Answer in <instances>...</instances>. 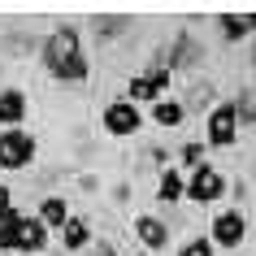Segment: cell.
Returning a JSON list of instances; mask_svg holds the SVG:
<instances>
[{
  "mask_svg": "<svg viewBox=\"0 0 256 256\" xmlns=\"http://www.w3.org/2000/svg\"><path fill=\"white\" fill-rule=\"evenodd\" d=\"M40 61L44 70L61 82H82L87 78V56H82V40L74 26H56L40 48Z\"/></svg>",
  "mask_w": 256,
  "mask_h": 256,
  "instance_id": "6da1fadb",
  "label": "cell"
},
{
  "mask_svg": "<svg viewBox=\"0 0 256 256\" xmlns=\"http://www.w3.org/2000/svg\"><path fill=\"white\" fill-rule=\"evenodd\" d=\"M226 191H230L226 174L213 170V165H196L191 178H187V200H196V204H217Z\"/></svg>",
  "mask_w": 256,
  "mask_h": 256,
  "instance_id": "7a4b0ae2",
  "label": "cell"
},
{
  "mask_svg": "<svg viewBox=\"0 0 256 256\" xmlns=\"http://www.w3.org/2000/svg\"><path fill=\"white\" fill-rule=\"evenodd\" d=\"M170 78H174V74H170L165 66L144 70V74H135V78L126 82V100H130V104H156V100L165 96V87H170Z\"/></svg>",
  "mask_w": 256,
  "mask_h": 256,
  "instance_id": "3957f363",
  "label": "cell"
},
{
  "mask_svg": "<svg viewBox=\"0 0 256 256\" xmlns=\"http://www.w3.org/2000/svg\"><path fill=\"white\" fill-rule=\"evenodd\" d=\"M239 139V113H234V100H217L208 108V148H230Z\"/></svg>",
  "mask_w": 256,
  "mask_h": 256,
  "instance_id": "277c9868",
  "label": "cell"
},
{
  "mask_svg": "<svg viewBox=\"0 0 256 256\" xmlns=\"http://www.w3.org/2000/svg\"><path fill=\"white\" fill-rule=\"evenodd\" d=\"M35 156V135L26 130H0V170H22Z\"/></svg>",
  "mask_w": 256,
  "mask_h": 256,
  "instance_id": "5b68a950",
  "label": "cell"
},
{
  "mask_svg": "<svg viewBox=\"0 0 256 256\" xmlns=\"http://www.w3.org/2000/svg\"><path fill=\"white\" fill-rule=\"evenodd\" d=\"M243 234H248V213H243V208H226V213H217L213 217V230H208L213 248H239Z\"/></svg>",
  "mask_w": 256,
  "mask_h": 256,
  "instance_id": "8992f818",
  "label": "cell"
},
{
  "mask_svg": "<svg viewBox=\"0 0 256 256\" xmlns=\"http://www.w3.org/2000/svg\"><path fill=\"white\" fill-rule=\"evenodd\" d=\"M139 122H144V113H139V104H130L126 96H122V100H113V104L104 108V130H108L113 139L135 135V130H139Z\"/></svg>",
  "mask_w": 256,
  "mask_h": 256,
  "instance_id": "52a82bcc",
  "label": "cell"
},
{
  "mask_svg": "<svg viewBox=\"0 0 256 256\" xmlns=\"http://www.w3.org/2000/svg\"><path fill=\"white\" fill-rule=\"evenodd\" d=\"M44 248H48V226H44L40 217H26V213H22V222H18V230H14V248H9V252L30 256V252H44Z\"/></svg>",
  "mask_w": 256,
  "mask_h": 256,
  "instance_id": "ba28073f",
  "label": "cell"
},
{
  "mask_svg": "<svg viewBox=\"0 0 256 256\" xmlns=\"http://www.w3.org/2000/svg\"><path fill=\"white\" fill-rule=\"evenodd\" d=\"M135 239L156 256V252L170 248V226H165L161 217H152V213H139V217H135Z\"/></svg>",
  "mask_w": 256,
  "mask_h": 256,
  "instance_id": "9c48e42d",
  "label": "cell"
},
{
  "mask_svg": "<svg viewBox=\"0 0 256 256\" xmlns=\"http://www.w3.org/2000/svg\"><path fill=\"white\" fill-rule=\"evenodd\" d=\"M22 118H26V92L4 87V92H0V130H18Z\"/></svg>",
  "mask_w": 256,
  "mask_h": 256,
  "instance_id": "30bf717a",
  "label": "cell"
},
{
  "mask_svg": "<svg viewBox=\"0 0 256 256\" xmlns=\"http://www.w3.org/2000/svg\"><path fill=\"white\" fill-rule=\"evenodd\" d=\"M217 30H222L226 44H243L256 30V14H222L217 18Z\"/></svg>",
  "mask_w": 256,
  "mask_h": 256,
  "instance_id": "8fae6325",
  "label": "cell"
},
{
  "mask_svg": "<svg viewBox=\"0 0 256 256\" xmlns=\"http://www.w3.org/2000/svg\"><path fill=\"white\" fill-rule=\"evenodd\" d=\"M213 104H217V87L208 78H196L191 92H187V100H182V108H187V113H208Z\"/></svg>",
  "mask_w": 256,
  "mask_h": 256,
  "instance_id": "7c38bea8",
  "label": "cell"
},
{
  "mask_svg": "<svg viewBox=\"0 0 256 256\" xmlns=\"http://www.w3.org/2000/svg\"><path fill=\"white\" fill-rule=\"evenodd\" d=\"M61 243H66V252H87L92 248V226L82 217H70L66 226H61Z\"/></svg>",
  "mask_w": 256,
  "mask_h": 256,
  "instance_id": "4fadbf2b",
  "label": "cell"
},
{
  "mask_svg": "<svg viewBox=\"0 0 256 256\" xmlns=\"http://www.w3.org/2000/svg\"><path fill=\"white\" fill-rule=\"evenodd\" d=\"M161 182H156V200L161 204H174V200H182L187 196V178H182V170H161Z\"/></svg>",
  "mask_w": 256,
  "mask_h": 256,
  "instance_id": "5bb4252c",
  "label": "cell"
},
{
  "mask_svg": "<svg viewBox=\"0 0 256 256\" xmlns=\"http://www.w3.org/2000/svg\"><path fill=\"white\" fill-rule=\"evenodd\" d=\"M70 217H74V213H70V204L61 200V196H48V200L40 204V222H44L48 230H61Z\"/></svg>",
  "mask_w": 256,
  "mask_h": 256,
  "instance_id": "9a60e30c",
  "label": "cell"
},
{
  "mask_svg": "<svg viewBox=\"0 0 256 256\" xmlns=\"http://www.w3.org/2000/svg\"><path fill=\"white\" fill-rule=\"evenodd\" d=\"M152 122H156V126H182V122H187V108H182V100H156V104H152Z\"/></svg>",
  "mask_w": 256,
  "mask_h": 256,
  "instance_id": "2e32d148",
  "label": "cell"
},
{
  "mask_svg": "<svg viewBox=\"0 0 256 256\" xmlns=\"http://www.w3.org/2000/svg\"><path fill=\"white\" fill-rule=\"evenodd\" d=\"M92 26H96V35H100V48H104L113 35H126V30H130V18L126 14H104V18H96Z\"/></svg>",
  "mask_w": 256,
  "mask_h": 256,
  "instance_id": "e0dca14e",
  "label": "cell"
},
{
  "mask_svg": "<svg viewBox=\"0 0 256 256\" xmlns=\"http://www.w3.org/2000/svg\"><path fill=\"white\" fill-rule=\"evenodd\" d=\"M18 222H22V208H14V204H9V208H0V248H4V252L14 248V230H18Z\"/></svg>",
  "mask_w": 256,
  "mask_h": 256,
  "instance_id": "ac0fdd59",
  "label": "cell"
},
{
  "mask_svg": "<svg viewBox=\"0 0 256 256\" xmlns=\"http://www.w3.org/2000/svg\"><path fill=\"white\" fill-rule=\"evenodd\" d=\"M178 256H217V248H213L208 234H196V239H187L182 248H178Z\"/></svg>",
  "mask_w": 256,
  "mask_h": 256,
  "instance_id": "d6986e66",
  "label": "cell"
},
{
  "mask_svg": "<svg viewBox=\"0 0 256 256\" xmlns=\"http://www.w3.org/2000/svg\"><path fill=\"white\" fill-rule=\"evenodd\" d=\"M234 113H239V126H252V122H256V100H252V92H239V96H234Z\"/></svg>",
  "mask_w": 256,
  "mask_h": 256,
  "instance_id": "ffe728a7",
  "label": "cell"
},
{
  "mask_svg": "<svg viewBox=\"0 0 256 256\" xmlns=\"http://www.w3.org/2000/svg\"><path fill=\"white\" fill-rule=\"evenodd\" d=\"M4 52H14V56H26V52H35V44H30V35H22V30H14L9 40L0 44Z\"/></svg>",
  "mask_w": 256,
  "mask_h": 256,
  "instance_id": "44dd1931",
  "label": "cell"
},
{
  "mask_svg": "<svg viewBox=\"0 0 256 256\" xmlns=\"http://www.w3.org/2000/svg\"><path fill=\"white\" fill-rule=\"evenodd\" d=\"M182 165H191V170L204 165V144H187V148H182Z\"/></svg>",
  "mask_w": 256,
  "mask_h": 256,
  "instance_id": "7402d4cb",
  "label": "cell"
},
{
  "mask_svg": "<svg viewBox=\"0 0 256 256\" xmlns=\"http://www.w3.org/2000/svg\"><path fill=\"white\" fill-rule=\"evenodd\" d=\"M78 187H82V191H100V178H96V174H82Z\"/></svg>",
  "mask_w": 256,
  "mask_h": 256,
  "instance_id": "603a6c76",
  "label": "cell"
},
{
  "mask_svg": "<svg viewBox=\"0 0 256 256\" xmlns=\"http://www.w3.org/2000/svg\"><path fill=\"white\" fill-rule=\"evenodd\" d=\"M92 256H118V252H113V243H92Z\"/></svg>",
  "mask_w": 256,
  "mask_h": 256,
  "instance_id": "cb8c5ba5",
  "label": "cell"
},
{
  "mask_svg": "<svg viewBox=\"0 0 256 256\" xmlns=\"http://www.w3.org/2000/svg\"><path fill=\"white\" fill-rule=\"evenodd\" d=\"M9 204H14V200H9V187L0 182V208H9Z\"/></svg>",
  "mask_w": 256,
  "mask_h": 256,
  "instance_id": "d4e9b609",
  "label": "cell"
},
{
  "mask_svg": "<svg viewBox=\"0 0 256 256\" xmlns=\"http://www.w3.org/2000/svg\"><path fill=\"white\" fill-rule=\"evenodd\" d=\"M252 66H256V44H252Z\"/></svg>",
  "mask_w": 256,
  "mask_h": 256,
  "instance_id": "484cf974",
  "label": "cell"
},
{
  "mask_svg": "<svg viewBox=\"0 0 256 256\" xmlns=\"http://www.w3.org/2000/svg\"><path fill=\"white\" fill-rule=\"evenodd\" d=\"M4 256H18V252H4Z\"/></svg>",
  "mask_w": 256,
  "mask_h": 256,
  "instance_id": "4316f807",
  "label": "cell"
},
{
  "mask_svg": "<svg viewBox=\"0 0 256 256\" xmlns=\"http://www.w3.org/2000/svg\"><path fill=\"white\" fill-rule=\"evenodd\" d=\"M144 256H152V252H144Z\"/></svg>",
  "mask_w": 256,
  "mask_h": 256,
  "instance_id": "83f0119b",
  "label": "cell"
},
{
  "mask_svg": "<svg viewBox=\"0 0 256 256\" xmlns=\"http://www.w3.org/2000/svg\"><path fill=\"white\" fill-rule=\"evenodd\" d=\"M230 256H234V252H230Z\"/></svg>",
  "mask_w": 256,
  "mask_h": 256,
  "instance_id": "f1b7e54d",
  "label": "cell"
}]
</instances>
